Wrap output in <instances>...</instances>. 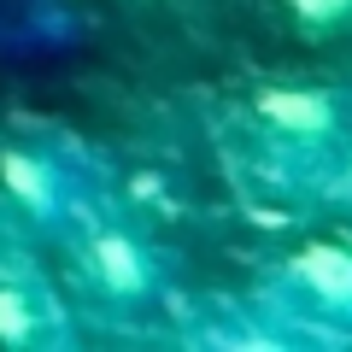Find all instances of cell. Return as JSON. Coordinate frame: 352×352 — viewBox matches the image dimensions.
Instances as JSON below:
<instances>
[{"mask_svg":"<svg viewBox=\"0 0 352 352\" xmlns=\"http://www.w3.org/2000/svg\"><path fill=\"white\" fill-rule=\"evenodd\" d=\"M252 118L270 135V147L300 153L305 164H317L323 153L329 159L352 153V94L340 88H264L252 100Z\"/></svg>","mask_w":352,"mask_h":352,"instance_id":"cell-2","label":"cell"},{"mask_svg":"<svg viewBox=\"0 0 352 352\" xmlns=\"http://www.w3.org/2000/svg\"><path fill=\"white\" fill-rule=\"evenodd\" d=\"M0 188H6V200H12L36 229H47V235H59V241H71L76 229L94 217L88 212V194H82V176H76L53 147H41V141L0 147Z\"/></svg>","mask_w":352,"mask_h":352,"instance_id":"cell-1","label":"cell"},{"mask_svg":"<svg viewBox=\"0 0 352 352\" xmlns=\"http://www.w3.org/2000/svg\"><path fill=\"white\" fill-rule=\"evenodd\" d=\"M212 346H264V352H276V346H294L300 335H288V329H241V323H223L212 329Z\"/></svg>","mask_w":352,"mask_h":352,"instance_id":"cell-7","label":"cell"},{"mask_svg":"<svg viewBox=\"0 0 352 352\" xmlns=\"http://www.w3.org/2000/svg\"><path fill=\"white\" fill-rule=\"evenodd\" d=\"M76 329L59 294L36 276H0V346L18 352H59L71 346Z\"/></svg>","mask_w":352,"mask_h":352,"instance_id":"cell-5","label":"cell"},{"mask_svg":"<svg viewBox=\"0 0 352 352\" xmlns=\"http://www.w3.org/2000/svg\"><path fill=\"white\" fill-rule=\"evenodd\" d=\"M76 235H82V282H88V294H100L106 305H153L164 294L170 264H164V252L153 247L147 235H135V229H124V223H94V217H88Z\"/></svg>","mask_w":352,"mask_h":352,"instance_id":"cell-3","label":"cell"},{"mask_svg":"<svg viewBox=\"0 0 352 352\" xmlns=\"http://www.w3.org/2000/svg\"><path fill=\"white\" fill-rule=\"evenodd\" d=\"M276 288L288 300H300L294 311L352 335V241H311V247H300L282 264Z\"/></svg>","mask_w":352,"mask_h":352,"instance_id":"cell-4","label":"cell"},{"mask_svg":"<svg viewBox=\"0 0 352 352\" xmlns=\"http://www.w3.org/2000/svg\"><path fill=\"white\" fill-rule=\"evenodd\" d=\"M288 12L305 36H329V30L352 24V0H288Z\"/></svg>","mask_w":352,"mask_h":352,"instance_id":"cell-6","label":"cell"}]
</instances>
